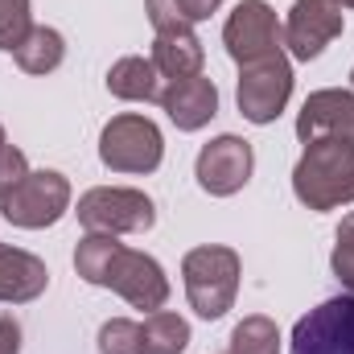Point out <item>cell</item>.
<instances>
[{
  "label": "cell",
  "mask_w": 354,
  "mask_h": 354,
  "mask_svg": "<svg viewBox=\"0 0 354 354\" xmlns=\"http://www.w3.org/2000/svg\"><path fill=\"white\" fill-rule=\"evenodd\" d=\"M338 4H342V8H354V0H338Z\"/></svg>",
  "instance_id": "4316f807"
},
{
  "label": "cell",
  "mask_w": 354,
  "mask_h": 354,
  "mask_svg": "<svg viewBox=\"0 0 354 354\" xmlns=\"http://www.w3.org/2000/svg\"><path fill=\"white\" fill-rule=\"evenodd\" d=\"M75 268L79 276L95 284V288H111L120 292L132 309H165L169 301V276L145 252H132L120 243V235H103V231H87V239L75 252Z\"/></svg>",
  "instance_id": "6da1fadb"
},
{
  "label": "cell",
  "mask_w": 354,
  "mask_h": 354,
  "mask_svg": "<svg viewBox=\"0 0 354 354\" xmlns=\"http://www.w3.org/2000/svg\"><path fill=\"white\" fill-rule=\"evenodd\" d=\"M0 354H21V326L17 317H0Z\"/></svg>",
  "instance_id": "484cf974"
},
{
  "label": "cell",
  "mask_w": 354,
  "mask_h": 354,
  "mask_svg": "<svg viewBox=\"0 0 354 354\" xmlns=\"http://www.w3.org/2000/svg\"><path fill=\"white\" fill-rule=\"evenodd\" d=\"M165 115L174 120L181 132H198L206 128L214 115H218V87L206 79V75H194V79H174L169 87H161Z\"/></svg>",
  "instance_id": "4fadbf2b"
},
{
  "label": "cell",
  "mask_w": 354,
  "mask_h": 354,
  "mask_svg": "<svg viewBox=\"0 0 354 354\" xmlns=\"http://www.w3.org/2000/svg\"><path fill=\"white\" fill-rule=\"evenodd\" d=\"M218 4H223V0H177V12H181L185 25H198V21H206L210 12H218Z\"/></svg>",
  "instance_id": "d4e9b609"
},
{
  "label": "cell",
  "mask_w": 354,
  "mask_h": 354,
  "mask_svg": "<svg viewBox=\"0 0 354 354\" xmlns=\"http://www.w3.org/2000/svg\"><path fill=\"white\" fill-rule=\"evenodd\" d=\"M29 174V161H25V153L17 149V145H0V194H8L21 177Z\"/></svg>",
  "instance_id": "603a6c76"
},
{
  "label": "cell",
  "mask_w": 354,
  "mask_h": 354,
  "mask_svg": "<svg viewBox=\"0 0 354 354\" xmlns=\"http://www.w3.org/2000/svg\"><path fill=\"white\" fill-rule=\"evenodd\" d=\"M288 95H292V66H288V54H284V50L264 54V58L239 66L235 99H239V115H243V120H252V124H272V120L284 111Z\"/></svg>",
  "instance_id": "52a82bcc"
},
{
  "label": "cell",
  "mask_w": 354,
  "mask_h": 354,
  "mask_svg": "<svg viewBox=\"0 0 354 354\" xmlns=\"http://www.w3.org/2000/svg\"><path fill=\"white\" fill-rule=\"evenodd\" d=\"M223 46L239 66L264 54H276L284 46V25L276 21V8L268 0H239L223 25Z\"/></svg>",
  "instance_id": "ba28073f"
},
{
  "label": "cell",
  "mask_w": 354,
  "mask_h": 354,
  "mask_svg": "<svg viewBox=\"0 0 354 354\" xmlns=\"http://www.w3.org/2000/svg\"><path fill=\"white\" fill-rule=\"evenodd\" d=\"M330 264H334V276L354 292V214L342 218V227H338V235H334V256H330Z\"/></svg>",
  "instance_id": "7402d4cb"
},
{
  "label": "cell",
  "mask_w": 354,
  "mask_h": 354,
  "mask_svg": "<svg viewBox=\"0 0 354 354\" xmlns=\"http://www.w3.org/2000/svg\"><path fill=\"white\" fill-rule=\"evenodd\" d=\"M75 214L87 231H103V235H140L157 223L153 198L128 185H95L79 198Z\"/></svg>",
  "instance_id": "5b68a950"
},
{
  "label": "cell",
  "mask_w": 354,
  "mask_h": 354,
  "mask_svg": "<svg viewBox=\"0 0 354 354\" xmlns=\"http://www.w3.org/2000/svg\"><path fill=\"white\" fill-rule=\"evenodd\" d=\"M145 12H149V21H153L157 33H165V29H185V21H181V12H177V0H145Z\"/></svg>",
  "instance_id": "cb8c5ba5"
},
{
  "label": "cell",
  "mask_w": 354,
  "mask_h": 354,
  "mask_svg": "<svg viewBox=\"0 0 354 354\" xmlns=\"http://www.w3.org/2000/svg\"><path fill=\"white\" fill-rule=\"evenodd\" d=\"M161 157H165V140L149 115L124 111L107 120V128L99 132V161L111 174H153Z\"/></svg>",
  "instance_id": "277c9868"
},
{
  "label": "cell",
  "mask_w": 354,
  "mask_h": 354,
  "mask_svg": "<svg viewBox=\"0 0 354 354\" xmlns=\"http://www.w3.org/2000/svg\"><path fill=\"white\" fill-rule=\"evenodd\" d=\"M297 136L309 145L317 136H338L354 145V91L342 87H326L313 91L305 99V107L297 111Z\"/></svg>",
  "instance_id": "7c38bea8"
},
{
  "label": "cell",
  "mask_w": 354,
  "mask_h": 354,
  "mask_svg": "<svg viewBox=\"0 0 354 354\" xmlns=\"http://www.w3.org/2000/svg\"><path fill=\"white\" fill-rule=\"evenodd\" d=\"M140 338H145V354H181L189 346V322L169 309H157L145 317Z\"/></svg>",
  "instance_id": "ac0fdd59"
},
{
  "label": "cell",
  "mask_w": 354,
  "mask_h": 354,
  "mask_svg": "<svg viewBox=\"0 0 354 354\" xmlns=\"http://www.w3.org/2000/svg\"><path fill=\"white\" fill-rule=\"evenodd\" d=\"M342 25L346 17L338 0H292L288 21H284V46L292 58L309 62L342 33Z\"/></svg>",
  "instance_id": "8fae6325"
},
{
  "label": "cell",
  "mask_w": 354,
  "mask_h": 354,
  "mask_svg": "<svg viewBox=\"0 0 354 354\" xmlns=\"http://www.w3.org/2000/svg\"><path fill=\"white\" fill-rule=\"evenodd\" d=\"M153 66L169 83L174 79H194L206 66V50H202V41L194 37L189 25L185 29H165V33L153 37Z\"/></svg>",
  "instance_id": "9a60e30c"
},
{
  "label": "cell",
  "mask_w": 354,
  "mask_h": 354,
  "mask_svg": "<svg viewBox=\"0 0 354 354\" xmlns=\"http://www.w3.org/2000/svg\"><path fill=\"white\" fill-rule=\"evenodd\" d=\"M239 256L223 243H206V248H194L185 252L181 260V280H185V297H189V309L206 322H218L231 305H235V292H239Z\"/></svg>",
  "instance_id": "3957f363"
},
{
  "label": "cell",
  "mask_w": 354,
  "mask_h": 354,
  "mask_svg": "<svg viewBox=\"0 0 354 354\" xmlns=\"http://www.w3.org/2000/svg\"><path fill=\"white\" fill-rule=\"evenodd\" d=\"M99 354H145V338L140 326L128 317H111L99 330Z\"/></svg>",
  "instance_id": "ffe728a7"
},
{
  "label": "cell",
  "mask_w": 354,
  "mask_h": 354,
  "mask_svg": "<svg viewBox=\"0 0 354 354\" xmlns=\"http://www.w3.org/2000/svg\"><path fill=\"white\" fill-rule=\"evenodd\" d=\"M12 58H17V66H21L25 75H50V71L62 66V58H66V41H62L58 29H50V25H33V29L25 33V41L12 50Z\"/></svg>",
  "instance_id": "e0dca14e"
},
{
  "label": "cell",
  "mask_w": 354,
  "mask_h": 354,
  "mask_svg": "<svg viewBox=\"0 0 354 354\" xmlns=\"http://www.w3.org/2000/svg\"><path fill=\"white\" fill-rule=\"evenodd\" d=\"M66 210H71V181L54 169H37V174L29 169L8 194H0V214L25 231L54 227Z\"/></svg>",
  "instance_id": "8992f818"
},
{
  "label": "cell",
  "mask_w": 354,
  "mask_h": 354,
  "mask_svg": "<svg viewBox=\"0 0 354 354\" xmlns=\"http://www.w3.org/2000/svg\"><path fill=\"white\" fill-rule=\"evenodd\" d=\"M227 354H280V330L264 313H252L235 326Z\"/></svg>",
  "instance_id": "d6986e66"
},
{
  "label": "cell",
  "mask_w": 354,
  "mask_h": 354,
  "mask_svg": "<svg viewBox=\"0 0 354 354\" xmlns=\"http://www.w3.org/2000/svg\"><path fill=\"white\" fill-rule=\"evenodd\" d=\"M292 194L309 210H334L354 202V145L338 136H317L305 145L297 169H292Z\"/></svg>",
  "instance_id": "7a4b0ae2"
},
{
  "label": "cell",
  "mask_w": 354,
  "mask_h": 354,
  "mask_svg": "<svg viewBox=\"0 0 354 354\" xmlns=\"http://www.w3.org/2000/svg\"><path fill=\"white\" fill-rule=\"evenodd\" d=\"M46 284H50V268L41 264L33 252L0 243V305L37 301L46 292Z\"/></svg>",
  "instance_id": "5bb4252c"
},
{
  "label": "cell",
  "mask_w": 354,
  "mask_h": 354,
  "mask_svg": "<svg viewBox=\"0 0 354 354\" xmlns=\"http://www.w3.org/2000/svg\"><path fill=\"white\" fill-rule=\"evenodd\" d=\"M4 140H8V136H4V128H0V145H4Z\"/></svg>",
  "instance_id": "83f0119b"
},
{
  "label": "cell",
  "mask_w": 354,
  "mask_h": 354,
  "mask_svg": "<svg viewBox=\"0 0 354 354\" xmlns=\"http://www.w3.org/2000/svg\"><path fill=\"white\" fill-rule=\"evenodd\" d=\"M107 91L128 103H153L161 99V71L153 66V58H120L107 71Z\"/></svg>",
  "instance_id": "2e32d148"
},
{
  "label": "cell",
  "mask_w": 354,
  "mask_h": 354,
  "mask_svg": "<svg viewBox=\"0 0 354 354\" xmlns=\"http://www.w3.org/2000/svg\"><path fill=\"white\" fill-rule=\"evenodd\" d=\"M351 83H354V71H351Z\"/></svg>",
  "instance_id": "f1b7e54d"
},
{
  "label": "cell",
  "mask_w": 354,
  "mask_h": 354,
  "mask_svg": "<svg viewBox=\"0 0 354 354\" xmlns=\"http://www.w3.org/2000/svg\"><path fill=\"white\" fill-rule=\"evenodd\" d=\"M288 354H354V297H330L292 330Z\"/></svg>",
  "instance_id": "9c48e42d"
},
{
  "label": "cell",
  "mask_w": 354,
  "mask_h": 354,
  "mask_svg": "<svg viewBox=\"0 0 354 354\" xmlns=\"http://www.w3.org/2000/svg\"><path fill=\"white\" fill-rule=\"evenodd\" d=\"M33 29V12L29 0H0V50H17L25 41V33Z\"/></svg>",
  "instance_id": "44dd1931"
},
{
  "label": "cell",
  "mask_w": 354,
  "mask_h": 354,
  "mask_svg": "<svg viewBox=\"0 0 354 354\" xmlns=\"http://www.w3.org/2000/svg\"><path fill=\"white\" fill-rule=\"evenodd\" d=\"M252 169H256L252 145H248L243 136H231V132H227V136H214L210 145H202L198 165H194L198 185H202L206 194H214V198L239 194V189L252 181Z\"/></svg>",
  "instance_id": "30bf717a"
}]
</instances>
